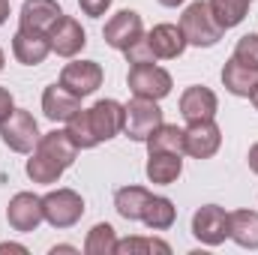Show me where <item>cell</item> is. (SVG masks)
I'll return each mask as SVG.
<instances>
[{"label":"cell","instance_id":"6da1fadb","mask_svg":"<svg viewBox=\"0 0 258 255\" xmlns=\"http://www.w3.org/2000/svg\"><path fill=\"white\" fill-rule=\"evenodd\" d=\"M75 156H78V144L69 138V132L54 129L36 141L33 156L27 159V177L33 183H54L75 162Z\"/></svg>","mask_w":258,"mask_h":255},{"label":"cell","instance_id":"277c9868","mask_svg":"<svg viewBox=\"0 0 258 255\" xmlns=\"http://www.w3.org/2000/svg\"><path fill=\"white\" fill-rule=\"evenodd\" d=\"M0 138H3V144H6L9 150H15V153H30L42 135H39V126H36V120H33L30 111H12V114L0 123Z\"/></svg>","mask_w":258,"mask_h":255},{"label":"cell","instance_id":"5b68a950","mask_svg":"<svg viewBox=\"0 0 258 255\" xmlns=\"http://www.w3.org/2000/svg\"><path fill=\"white\" fill-rule=\"evenodd\" d=\"M42 210L54 228H69L84 216V201L72 189H54L42 198Z\"/></svg>","mask_w":258,"mask_h":255},{"label":"cell","instance_id":"9a60e30c","mask_svg":"<svg viewBox=\"0 0 258 255\" xmlns=\"http://www.w3.org/2000/svg\"><path fill=\"white\" fill-rule=\"evenodd\" d=\"M42 111L48 120H69L75 111H81V96L69 93L63 84H51L42 93Z\"/></svg>","mask_w":258,"mask_h":255},{"label":"cell","instance_id":"9c48e42d","mask_svg":"<svg viewBox=\"0 0 258 255\" xmlns=\"http://www.w3.org/2000/svg\"><path fill=\"white\" fill-rule=\"evenodd\" d=\"M6 219L15 231H33L42 219H45V210H42V198H36L33 192H18L9 207H6Z\"/></svg>","mask_w":258,"mask_h":255},{"label":"cell","instance_id":"74e56055","mask_svg":"<svg viewBox=\"0 0 258 255\" xmlns=\"http://www.w3.org/2000/svg\"><path fill=\"white\" fill-rule=\"evenodd\" d=\"M0 69H3V51H0Z\"/></svg>","mask_w":258,"mask_h":255},{"label":"cell","instance_id":"8fae6325","mask_svg":"<svg viewBox=\"0 0 258 255\" xmlns=\"http://www.w3.org/2000/svg\"><path fill=\"white\" fill-rule=\"evenodd\" d=\"M48 42H51V51H57L60 57H75L84 45H87V36L81 30V24L69 15H60L51 30H48Z\"/></svg>","mask_w":258,"mask_h":255},{"label":"cell","instance_id":"52a82bcc","mask_svg":"<svg viewBox=\"0 0 258 255\" xmlns=\"http://www.w3.org/2000/svg\"><path fill=\"white\" fill-rule=\"evenodd\" d=\"M192 234L207 246H219L228 237V213L216 204H204L192 216Z\"/></svg>","mask_w":258,"mask_h":255},{"label":"cell","instance_id":"d6a6232c","mask_svg":"<svg viewBox=\"0 0 258 255\" xmlns=\"http://www.w3.org/2000/svg\"><path fill=\"white\" fill-rule=\"evenodd\" d=\"M246 159H249V168H252V171L258 174V141L252 144V147H249V156H246Z\"/></svg>","mask_w":258,"mask_h":255},{"label":"cell","instance_id":"cb8c5ba5","mask_svg":"<svg viewBox=\"0 0 258 255\" xmlns=\"http://www.w3.org/2000/svg\"><path fill=\"white\" fill-rule=\"evenodd\" d=\"M141 222H144L147 228H153V231L171 228V222H174V204H171L168 198H159V195H153V198L147 201V207H144V216H141Z\"/></svg>","mask_w":258,"mask_h":255},{"label":"cell","instance_id":"e0dca14e","mask_svg":"<svg viewBox=\"0 0 258 255\" xmlns=\"http://www.w3.org/2000/svg\"><path fill=\"white\" fill-rule=\"evenodd\" d=\"M180 114L198 123V120H213L216 117V93L207 90V87H189L183 96H180Z\"/></svg>","mask_w":258,"mask_h":255},{"label":"cell","instance_id":"2e32d148","mask_svg":"<svg viewBox=\"0 0 258 255\" xmlns=\"http://www.w3.org/2000/svg\"><path fill=\"white\" fill-rule=\"evenodd\" d=\"M147 42H150L153 54H156V57H165V60L180 57L183 48H186V36H183V30H180L177 24H156V27L147 33Z\"/></svg>","mask_w":258,"mask_h":255},{"label":"cell","instance_id":"5bb4252c","mask_svg":"<svg viewBox=\"0 0 258 255\" xmlns=\"http://www.w3.org/2000/svg\"><path fill=\"white\" fill-rule=\"evenodd\" d=\"M87 114H90V126L99 141H108L123 129V105L114 99H99L93 108H87Z\"/></svg>","mask_w":258,"mask_h":255},{"label":"cell","instance_id":"ac0fdd59","mask_svg":"<svg viewBox=\"0 0 258 255\" xmlns=\"http://www.w3.org/2000/svg\"><path fill=\"white\" fill-rule=\"evenodd\" d=\"M63 12H60V6L54 3V0H27L24 6H21V27L24 30H39V33H48L51 30V24L60 18Z\"/></svg>","mask_w":258,"mask_h":255},{"label":"cell","instance_id":"7402d4cb","mask_svg":"<svg viewBox=\"0 0 258 255\" xmlns=\"http://www.w3.org/2000/svg\"><path fill=\"white\" fill-rule=\"evenodd\" d=\"M150 198L153 195L144 189V186H123V189H117V195H114V207H117V213L123 219H141Z\"/></svg>","mask_w":258,"mask_h":255},{"label":"cell","instance_id":"30bf717a","mask_svg":"<svg viewBox=\"0 0 258 255\" xmlns=\"http://www.w3.org/2000/svg\"><path fill=\"white\" fill-rule=\"evenodd\" d=\"M60 84L75 96H90L102 84V66L96 60H75L60 72Z\"/></svg>","mask_w":258,"mask_h":255},{"label":"cell","instance_id":"f1b7e54d","mask_svg":"<svg viewBox=\"0 0 258 255\" xmlns=\"http://www.w3.org/2000/svg\"><path fill=\"white\" fill-rule=\"evenodd\" d=\"M234 60H240L243 66H252L258 69V33H246L237 48H234Z\"/></svg>","mask_w":258,"mask_h":255},{"label":"cell","instance_id":"7a4b0ae2","mask_svg":"<svg viewBox=\"0 0 258 255\" xmlns=\"http://www.w3.org/2000/svg\"><path fill=\"white\" fill-rule=\"evenodd\" d=\"M180 30H183V36H186V45H198V48H210V45H216L219 36H222V27L216 24V18H213V12H210V3H204V0L192 3V6L183 12Z\"/></svg>","mask_w":258,"mask_h":255},{"label":"cell","instance_id":"8992f818","mask_svg":"<svg viewBox=\"0 0 258 255\" xmlns=\"http://www.w3.org/2000/svg\"><path fill=\"white\" fill-rule=\"evenodd\" d=\"M126 81H129V90H132L135 96H144V99H156V102H159L162 96L171 93V75H168L165 69L153 66V63L132 66Z\"/></svg>","mask_w":258,"mask_h":255},{"label":"cell","instance_id":"603a6c76","mask_svg":"<svg viewBox=\"0 0 258 255\" xmlns=\"http://www.w3.org/2000/svg\"><path fill=\"white\" fill-rule=\"evenodd\" d=\"M252 0H210V12L216 18V24L222 30L228 27H237L243 18H246V9H249Z\"/></svg>","mask_w":258,"mask_h":255},{"label":"cell","instance_id":"ba28073f","mask_svg":"<svg viewBox=\"0 0 258 255\" xmlns=\"http://www.w3.org/2000/svg\"><path fill=\"white\" fill-rule=\"evenodd\" d=\"M138 39H144V24H141V15L132 12V9H120V12L111 15V21L105 24V42H108L111 48L126 51L129 45H135Z\"/></svg>","mask_w":258,"mask_h":255},{"label":"cell","instance_id":"83f0119b","mask_svg":"<svg viewBox=\"0 0 258 255\" xmlns=\"http://www.w3.org/2000/svg\"><path fill=\"white\" fill-rule=\"evenodd\" d=\"M120 255H138V252H162L168 255L171 246L165 240H156V237H126V240H117V249Z\"/></svg>","mask_w":258,"mask_h":255},{"label":"cell","instance_id":"44dd1931","mask_svg":"<svg viewBox=\"0 0 258 255\" xmlns=\"http://www.w3.org/2000/svg\"><path fill=\"white\" fill-rule=\"evenodd\" d=\"M222 84L225 90H231L234 96H252V90L258 87V69L243 66L240 60H228L222 66Z\"/></svg>","mask_w":258,"mask_h":255},{"label":"cell","instance_id":"836d02e7","mask_svg":"<svg viewBox=\"0 0 258 255\" xmlns=\"http://www.w3.org/2000/svg\"><path fill=\"white\" fill-rule=\"evenodd\" d=\"M0 252H27V249L18 243H0Z\"/></svg>","mask_w":258,"mask_h":255},{"label":"cell","instance_id":"3957f363","mask_svg":"<svg viewBox=\"0 0 258 255\" xmlns=\"http://www.w3.org/2000/svg\"><path fill=\"white\" fill-rule=\"evenodd\" d=\"M159 126H162V111H159L156 99L135 96L129 105H123V132L132 141H147L153 135V129Z\"/></svg>","mask_w":258,"mask_h":255},{"label":"cell","instance_id":"ffe728a7","mask_svg":"<svg viewBox=\"0 0 258 255\" xmlns=\"http://www.w3.org/2000/svg\"><path fill=\"white\" fill-rule=\"evenodd\" d=\"M228 237L243 246V249H258V213L255 210H234L228 213Z\"/></svg>","mask_w":258,"mask_h":255},{"label":"cell","instance_id":"4316f807","mask_svg":"<svg viewBox=\"0 0 258 255\" xmlns=\"http://www.w3.org/2000/svg\"><path fill=\"white\" fill-rule=\"evenodd\" d=\"M117 249V237H114V228L108 222H99L90 228L87 234V243H84V252L87 255H111Z\"/></svg>","mask_w":258,"mask_h":255},{"label":"cell","instance_id":"4fadbf2b","mask_svg":"<svg viewBox=\"0 0 258 255\" xmlns=\"http://www.w3.org/2000/svg\"><path fill=\"white\" fill-rule=\"evenodd\" d=\"M51 51V42H48V33H39V30H24L18 27L15 39H12V54L18 57V63L24 66H36L42 63Z\"/></svg>","mask_w":258,"mask_h":255},{"label":"cell","instance_id":"8d00e7d4","mask_svg":"<svg viewBox=\"0 0 258 255\" xmlns=\"http://www.w3.org/2000/svg\"><path fill=\"white\" fill-rule=\"evenodd\" d=\"M249 99H252V105H255V108H258V87H255V90H252V96H249Z\"/></svg>","mask_w":258,"mask_h":255},{"label":"cell","instance_id":"d6986e66","mask_svg":"<svg viewBox=\"0 0 258 255\" xmlns=\"http://www.w3.org/2000/svg\"><path fill=\"white\" fill-rule=\"evenodd\" d=\"M180 171H183V159H180V153L150 150V156H147V177H150V183H162V186H168V183H174V180L180 177Z\"/></svg>","mask_w":258,"mask_h":255},{"label":"cell","instance_id":"f546056e","mask_svg":"<svg viewBox=\"0 0 258 255\" xmlns=\"http://www.w3.org/2000/svg\"><path fill=\"white\" fill-rule=\"evenodd\" d=\"M126 60L132 66H144V63H153V60H156V54H153V48H150V42H147V39H138L135 45H129V48H126Z\"/></svg>","mask_w":258,"mask_h":255},{"label":"cell","instance_id":"1f68e13d","mask_svg":"<svg viewBox=\"0 0 258 255\" xmlns=\"http://www.w3.org/2000/svg\"><path fill=\"white\" fill-rule=\"evenodd\" d=\"M12 111H15V108H12V93H9L6 87H0V123H3Z\"/></svg>","mask_w":258,"mask_h":255},{"label":"cell","instance_id":"d590c367","mask_svg":"<svg viewBox=\"0 0 258 255\" xmlns=\"http://www.w3.org/2000/svg\"><path fill=\"white\" fill-rule=\"evenodd\" d=\"M159 3H162V6H180L183 0H159Z\"/></svg>","mask_w":258,"mask_h":255},{"label":"cell","instance_id":"484cf974","mask_svg":"<svg viewBox=\"0 0 258 255\" xmlns=\"http://www.w3.org/2000/svg\"><path fill=\"white\" fill-rule=\"evenodd\" d=\"M66 132H69V138L78 144V150H87V147H96V144H99L96 132L90 126V114H87L84 108L75 111V114L66 120Z\"/></svg>","mask_w":258,"mask_h":255},{"label":"cell","instance_id":"4dcf8cb0","mask_svg":"<svg viewBox=\"0 0 258 255\" xmlns=\"http://www.w3.org/2000/svg\"><path fill=\"white\" fill-rule=\"evenodd\" d=\"M78 3H81V9H84L87 15H93V18L102 15V12L111 6V0H78Z\"/></svg>","mask_w":258,"mask_h":255},{"label":"cell","instance_id":"e575fe53","mask_svg":"<svg viewBox=\"0 0 258 255\" xmlns=\"http://www.w3.org/2000/svg\"><path fill=\"white\" fill-rule=\"evenodd\" d=\"M9 18V0H0V24Z\"/></svg>","mask_w":258,"mask_h":255},{"label":"cell","instance_id":"d4e9b609","mask_svg":"<svg viewBox=\"0 0 258 255\" xmlns=\"http://www.w3.org/2000/svg\"><path fill=\"white\" fill-rule=\"evenodd\" d=\"M147 150H168V153H186V141H183V129L162 123L159 129H153V135L147 138Z\"/></svg>","mask_w":258,"mask_h":255},{"label":"cell","instance_id":"7c38bea8","mask_svg":"<svg viewBox=\"0 0 258 255\" xmlns=\"http://www.w3.org/2000/svg\"><path fill=\"white\" fill-rule=\"evenodd\" d=\"M183 141H186V153L195 159H207L219 150L222 144V132L213 120H198L189 123V129H183Z\"/></svg>","mask_w":258,"mask_h":255}]
</instances>
